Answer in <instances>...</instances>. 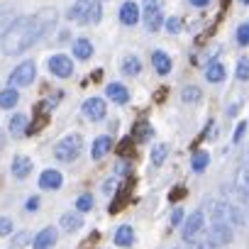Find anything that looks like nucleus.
<instances>
[{
	"instance_id": "f257e3e1",
	"label": "nucleus",
	"mask_w": 249,
	"mask_h": 249,
	"mask_svg": "<svg viewBox=\"0 0 249 249\" xmlns=\"http://www.w3.org/2000/svg\"><path fill=\"white\" fill-rule=\"evenodd\" d=\"M56 22V10H42L35 18H20L13 22V27L3 35V52L8 56H18L27 52L32 44H37L49 27Z\"/></svg>"
},
{
	"instance_id": "f03ea898",
	"label": "nucleus",
	"mask_w": 249,
	"mask_h": 249,
	"mask_svg": "<svg viewBox=\"0 0 249 249\" xmlns=\"http://www.w3.org/2000/svg\"><path fill=\"white\" fill-rule=\"evenodd\" d=\"M81 149H83V140H81V135H69V137H64L56 147H54V157L59 159V161H76L78 159V154H81Z\"/></svg>"
},
{
	"instance_id": "7ed1b4c3",
	"label": "nucleus",
	"mask_w": 249,
	"mask_h": 249,
	"mask_svg": "<svg viewBox=\"0 0 249 249\" xmlns=\"http://www.w3.org/2000/svg\"><path fill=\"white\" fill-rule=\"evenodd\" d=\"M144 25H147V32H159V27L164 25L159 0H144Z\"/></svg>"
},
{
	"instance_id": "20e7f679",
	"label": "nucleus",
	"mask_w": 249,
	"mask_h": 249,
	"mask_svg": "<svg viewBox=\"0 0 249 249\" xmlns=\"http://www.w3.org/2000/svg\"><path fill=\"white\" fill-rule=\"evenodd\" d=\"M35 76H37L35 61H22V64L10 73V86H13V88H18V86H30V83L35 81Z\"/></svg>"
},
{
	"instance_id": "39448f33",
	"label": "nucleus",
	"mask_w": 249,
	"mask_h": 249,
	"mask_svg": "<svg viewBox=\"0 0 249 249\" xmlns=\"http://www.w3.org/2000/svg\"><path fill=\"white\" fill-rule=\"evenodd\" d=\"M203 227H205V217H203V213H200V210H196V213H191V215H188V220H186V225H183L181 237H183L186 242H193V239L203 232Z\"/></svg>"
},
{
	"instance_id": "423d86ee",
	"label": "nucleus",
	"mask_w": 249,
	"mask_h": 249,
	"mask_svg": "<svg viewBox=\"0 0 249 249\" xmlns=\"http://www.w3.org/2000/svg\"><path fill=\"white\" fill-rule=\"evenodd\" d=\"M232 227H230V222H213L210 225V230H208V239L213 242V244H217V247H225V244H230L232 242Z\"/></svg>"
},
{
	"instance_id": "0eeeda50",
	"label": "nucleus",
	"mask_w": 249,
	"mask_h": 249,
	"mask_svg": "<svg viewBox=\"0 0 249 249\" xmlns=\"http://www.w3.org/2000/svg\"><path fill=\"white\" fill-rule=\"evenodd\" d=\"M49 71L56 76V78H69L73 73V61L64 54H54L49 59Z\"/></svg>"
},
{
	"instance_id": "6e6552de",
	"label": "nucleus",
	"mask_w": 249,
	"mask_h": 249,
	"mask_svg": "<svg viewBox=\"0 0 249 249\" xmlns=\"http://www.w3.org/2000/svg\"><path fill=\"white\" fill-rule=\"evenodd\" d=\"M83 115H86L88 120H93V122L103 120V117H105V100H103V98H88V100L83 103Z\"/></svg>"
},
{
	"instance_id": "1a4fd4ad",
	"label": "nucleus",
	"mask_w": 249,
	"mask_h": 249,
	"mask_svg": "<svg viewBox=\"0 0 249 249\" xmlns=\"http://www.w3.org/2000/svg\"><path fill=\"white\" fill-rule=\"evenodd\" d=\"M56 239H59V230H56V227H44V230L35 237L32 247H35V249H52V247L56 244Z\"/></svg>"
},
{
	"instance_id": "9d476101",
	"label": "nucleus",
	"mask_w": 249,
	"mask_h": 249,
	"mask_svg": "<svg viewBox=\"0 0 249 249\" xmlns=\"http://www.w3.org/2000/svg\"><path fill=\"white\" fill-rule=\"evenodd\" d=\"M61 183H64V178L56 169H47L39 176V188H44V191H56V188H61Z\"/></svg>"
},
{
	"instance_id": "9b49d317",
	"label": "nucleus",
	"mask_w": 249,
	"mask_h": 249,
	"mask_svg": "<svg viewBox=\"0 0 249 249\" xmlns=\"http://www.w3.org/2000/svg\"><path fill=\"white\" fill-rule=\"evenodd\" d=\"M120 20H122V25H137V20H140V8H137V3H132V0H127V3H122V8H120Z\"/></svg>"
},
{
	"instance_id": "f8f14e48",
	"label": "nucleus",
	"mask_w": 249,
	"mask_h": 249,
	"mask_svg": "<svg viewBox=\"0 0 249 249\" xmlns=\"http://www.w3.org/2000/svg\"><path fill=\"white\" fill-rule=\"evenodd\" d=\"M210 217H213V222H230V203L210 200Z\"/></svg>"
},
{
	"instance_id": "ddd939ff",
	"label": "nucleus",
	"mask_w": 249,
	"mask_h": 249,
	"mask_svg": "<svg viewBox=\"0 0 249 249\" xmlns=\"http://www.w3.org/2000/svg\"><path fill=\"white\" fill-rule=\"evenodd\" d=\"M10 171H13L15 178H27L30 171H32V159H27V157H15Z\"/></svg>"
},
{
	"instance_id": "4468645a",
	"label": "nucleus",
	"mask_w": 249,
	"mask_h": 249,
	"mask_svg": "<svg viewBox=\"0 0 249 249\" xmlns=\"http://www.w3.org/2000/svg\"><path fill=\"white\" fill-rule=\"evenodd\" d=\"M107 98L112 100V103H117V105H124L130 100V90L124 88L122 83H110L107 86Z\"/></svg>"
},
{
	"instance_id": "2eb2a0df",
	"label": "nucleus",
	"mask_w": 249,
	"mask_h": 249,
	"mask_svg": "<svg viewBox=\"0 0 249 249\" xmlns=\"http://www.w3.org/2000/svg\"><path fill=\"white\" fill-rule=\"evenodd\" d=\"M100 18H103V3H100V0H90L86 13H83V22L95 25V22H100Z\"/></svg>"
},
{
	"instance_id": "dca6fc26",
	"label": "nucleus",
	"mask_w": 249,
	"mask_h": 249,
	"mask_svg": "<svg viewBox=\"0 0 249 249\" xmlns=\"http://www.w3.org/2000/svg\"><path fill=\"white\" fill-rule=\"evenodd\" d=\"M112 149V140L110 137H98L95 142H93V149H90V157L98 161V159H103L107 152Z\"/></svg>"
},
{
	"instance_id": "f3484780",
	"label": "nucleus",
	"mask_w": 249,
	"mask_h": 249,
	"mask_svg": "<svg viewBox=\"0 0 249 249\" xmlns=\"http://www.w3.org/2000/svg\"><path fill=\"white\" fill-rule=\"evenodd\" d=\"M61 227H64L66 232H76V230H81V227H83V217H81V213H64V215H61Z\"/></svg>"
},
{
	"instance_id": "a211bd4d",
	"label": "nucleus",
	"mask_w": 249,
	"mask_h": 249,
	"mask_svg": "<svg viewBox=\"0 0 249 249\" xmlns=\"http://www.w3.org/2000/svg\"><path fill=\"white\" fill-rule=\"evenodd\" d=\"M132 242H135V230H132L130 225L117 227V232H115V244H117V247H130Z\"/></svg>"
},
{
	"instance_id": "6ab92c4d",
	"label": "nucleus",
	"mask_w": 249,
	"mask_h": 249,
	"mask_svg": "<svg viewBox=\"0 0 249 249\" xmlns=\"http://www.w3.org/2000/svg\"><path fill=\"white\" fill-rule=\"evenodd\" d=\"M18 100H20V93H18L13 86H8L5 90H0V107L13 110V107L18 105Z\"/></svg>"
},
{
	"instance_id": "aec40b11",
	"label": "nucleus",
	"mask_w": 249,
	"mask_h": 249,
	"mask_svg": "<svg viewBox=\"0 0 249 249\" xmlns=\"http://www.w3.org/2000/svg\"><path fill=\"white\" fill-rule=\"evenodd\" d=\"M152 64H154L157 73H161V76H166V73L171 71V59H169V54H164V52H154V54H152Z\"/></svg>"
},
{
	"instance_id": "412c9836",
	"label": "nucleus",
	"mask_w": 249,
	"mask_h": 249,
	"mask_svg": "<svg viewBox=\"0 0 249 249\" xmlns=\"http://www.w3.org/2000/svg\"><path fill=\"white\" fill-rule=\"evenodd\" d=\"M10 135H13V137L27 135V117H25V115H13V117H10Z\"/></svg>"
},
{
	"instance_id": "4be33fe9",
	"label": "nucleus",
	"mask_w": 249,
	"mask_h": 249,
	"mask_svg": "<svg viewBox=\"0 0 249 249\" xmlns=\"http://www.w3.org/2000/svg\"><path fill=\"white\" fill-rule=\"evenodd\" d=\"M73 56H76V59H83V61L90 59V56H93V44H90L88 39H76V42H73Z\"/></svg>"
},
{
	"instance_id": "5701e85b",
	"label": "nucleus",
	"mask_w": 249,
	"mask_h": 249,
	"mask_svg": "<svg viewBox=\"0 0 249 249\" xmlns=\"http://www.w3.org/2000/svg\"><path fill=\"white\" fill-rule=\"evenodd\" d=\"M205 78H208L210 83H220V81L225 78V66L217 64V61L208 64V66H205Z\"/></svg>"
},
{
	"instance_id": "b1692460",
	"label": "nucleus",
	"mask_w": 249,
	"mask_h": 249,
	"mask_svg": "<svg viewBox=\"0 0 249 249\" xmlns=\"http://www.w3.org/2000/svg\"><path fill=\"white\" fill-rule=\"evenodd\" d=\"M152 135H154V130H152L149 122H137L135 124V132H132V140L135 142H147Z\"/></svg>"
},
{
	"instance_id": "393cba45",
	"label": "nucleus",
	"mask_w": 249,
	"mask_h": 249,
	"mask_svg": "<svg viewBox=\"0 0 249 249\" xmlns=\"http://www.w3.org/2000/svg\"><path fill=\"white\" fill-rule=\"evenodd\" d=\"M140 71H142V64H140L137 56H124V61H122V73L124 76H137Z\"/></svg>"
},
{
	"instance_id": "a878e982",
	"label": "nucleus",
	"mask_w": 249,
	"mask_h": 249,
	"mask_svg": "<svg viewBox=\"0 0 249 249\" xmlns=\"http://www.w3.org/2000/svg\"><path fill=\"white\" fill-rule=\"evenodd\" d=\"M13 22H15V13H13V10H8V8L0 10V37H3V35L13 27Z\"/></svg>"
},
{
	"instance_id": "bb28decb",
	"label": "nucleus",
	"mask_w": 249,
	"mask_h": 249,
	"mask_svg": "<svg viewBox=\"0 0 249 249\" xmlns=\"http://www.w3.org/2000/svg\"><path fill=\"white\" fill-rule=\"evenodd\" d=\"M210 164V154L208 152H196L193 154V161H191V166H193V171H205V166Z\"/></svg>"
},
{
	"instance_id": "cd10ccee",
	"label": "nucleus",
	"mask_w": 249,
	"mask_h": 249,
	"mask_svg": "<svg viewBox=\"0 0 249 249\" xmlns=\"http://www.w3.org/2000/svg\"><path fill=\"white\" fill-rule=\"evenodd\" d=\"M88 3H90V0H78V3L69 10V20H78V22H83V13H86Z\"/></svg>"
},
{
	"instance_id": "c85d7f7f",
	"label": "nucleus",
	"mask_w": 249,
	"mask_h": 249,
	"mask_svg": "<svg viewBox=\"0 0 249 249\" xmlns=\"http://www.w3.org/2000/svg\"><path fill=\"white\" fill-rule=\"evenodd\" d=\"M181 100L183 103H198L200 100V88L198 86H186L183 93H181Z\"/></svg>"
},
{
	"instance_id": "c756f323",
	"label": "nucleus",
	"mask_w": 249,
	"mask_h": 249,
	"mask_svg": "<svg viewBox=\"0 0 249 249\" xmlns=\"http://www.w3.org/2000/svg\"><path fill=\"white\" fill-rule=\"evenodd\" d=\"M166 154H169L166 144H157V147L152 149V164H154V166H161L164 159H166Z\"/></svg>"
},
{
	"instance_id": "7c9ffc66",
	"label": "nucleus",
	"mask_w": 249,
	"mask_h": 249,
	"mask_svg": "<svg viewBox=\"0 0 249 249\" xmlns=\"http://www.w3.org/2000/svg\"><path fill=\"white\" fill-rule=\"evenodd\" d=\"M237 188H239V193H242V196H247V198H249V171H247V169L237 174Z\"/></svg>"
},
{
	"instance_id": "2f4dec72",
	"label": "nucleus",
	"mask_w": 249,
	"mask_h": 249,
	"mask_svg": "<svg viewBox=\"0 0 249 249\" xmlns=\"http://www.w3.org/2000/svg\"><path fill=\"white\" fill-rule=\"evenodd\" d=\"M237 78L239 81H249V59L247 56H242L237 61Z\"/></svg>"
},
{
	"instance_id": "473e14b6",
	"label": "nucleus",
	"mask_w": 249,
	"mask_h": 249,
	"mask_svg": "<svg viewBox=\"0 0 249 249\" xmlns=\"http://www.w3.org/2000/svg\"><path fill=\"white\" fill-rule=\"evenodd\" d=\"M76 208H78V213H88V210L93 208V196H90V193H83V196L76 200Z\"/></svg>"
},
{
	"instance_id": "72a5a7b5",
	"label": "nucleus",
	"mask_w": 249,
	"mask_h": 249,
	"mask_svg": "<svg viewBox=\"0 0 249 249\" xmlns=\"http://www.w3.org/2000/svg\"><path fill=\"white\" fill-rule=\"evenodd\" d=\"M30 239H32L30 232H18V234H13V249H22V247H27Z\"/></svg>"
},
{
	"instance_id": "f704fd0d",
	"label": "nucleus",
	"mask_w": 249,
	"mask_h": 249,
	"mask_svg": "<svg viewBox=\"0 0 249 249\" xmlns=\"http://www.w3.org/2000/svg\"><path fill=\"white\" fill-rule=\"evenodd\" d=\"M132 144H135V140H130V137H124V140L120 142V147H117V154H120V157H127V154L132 152Z\"/></svg>"
},
{
	"instance_id": "c9c22d12",
	"label": "nucleus",
	"mask_w": 249,
	"mask_h": 249,
	"mask_svg": "<svg viewBox=\"0 0 249 249\" xmlns=\"http://www.w3.org/2000/svg\"><path fill=\"white\" fill-rule=\"evenodd\" d=\"M13 220L10 217H0V237H8V234H13Z\"/></svg>"
},
{
	"instance_id": "e433bc0d",
	"label": "nucleus",
	"mask_w": 249,
	"mask_h": 249,
	"mask_svg": "<svg viewBox=\"0 0 249 249\" xmlns=\"http://www.w3.org/2000/svg\"><path fill=\"white\" fill-rule=\"evenodd\" d=\"M181 25H183V22H181L178 18H169V20L164 22V27H166V32H171V35H176V32L181 30Z\"/></svg>"
},
{
	"instance_id": "4c0bfd02",
	"label": "nucleus",
	"mask_w": 249,
	"mask_h": 249,
	"mask_svg": "<svg viewBox=\"0 0 249 249\" xmlns=\"http://www.w3.org/2000/svg\"><path fill=\"white\" fill-rule=\"evenodd\" d=\"M237 42L239 44H249V25H242L237 30Z\"/></svg>"
},
{
	"instance_id": "58836bf2",
	"label": "nucleus",
	"mask_w": 249,
	"mask_h": 249,
	"mask_svg": "<svg viewBox=\"0 0 249 249\" xmlns=\"http://www.w3.org/2000/svg\"><path fill=\"white\" fill-rule=\"evenodd\" d=\"M124 198H127V191H122V193H120V196L110 203V208H107V210H110V213H117V210L122 208V200H124Z\"/></svg>"
},
{
	"instance_id": "ea45409f",
	"label": "nucleus",
	"mask_w": 249,
	"mask_h": 249,
	"mask_svg": "<svg viewBox=\"0 0 249 249\" xmlns=\"http://www.w3.org/2000/svg\"><path fill=\"white\" fill-rule=\"evenodd\" d=\"M115 191H117V181H115V178H107V181L103 183V193L110 196V193H115Z\"/></svg>"
},
{
	"instance_id": "a19ab883",
	"label": "nucleus",
	"mask_w": 249,
	"mask_h": 249,
	"mask_svg": "<svg viewBox=\"0 0 249 249\" xmlns=\"http://www.w3.org/2000/svg\"><path fill=\"white\" fill-rule=\"evenodd\" d=\"M115 174H117V176L130 174V164H127V161H117V164H115Z\"/></svg>"
},
{
	"instance_id": "79ce46f5",
	"label": "nucleus",
	"mask_w": 249,
	"mask_h": 249,
	"mask_svg": "<svg viewBox=\"0 0 249 249\" xmlns=\"http://www.w3.org/2000/svg\"><path fill=\"white\" fill-rule=\"evenodd\" d=\"M181 220H183V210H181V208H174V213H171V225H174V227H178V225H181Z\"/></svg>"
},
{
	"instance_id": "37998d69",
	"label": "nucleus",
	"mask_w": 249,
	"mask_h": 249,
	"mask_svg": "<svg viewBox=\"0 0 249 249\" xmlns=\"http://www.w3.org/2000/svg\"><path fill=\"white\" fill-rule=\"evenodd\" d=\"M25 208H27L30 213H35V210H39V198H30V200L25 203Z\"/></svg>"
},
{
	"instance_id": "c03bdc74",
	"label": "nucleus",
	"mask_w": 249,
	"mask_h": 249,
	"mask_svg": "<svg viewBox=\"0 0 249 249\" xmlns=\"http://www.w3.org/2000/svg\"><path fill=\"white\" fill-rule=\"evenodd\" d=\"M244 130H247V122H239V127H237V132H234V142H239V140H242Z\"/></svg>"
},
{
	"instance_id": "a18cd8bd",
	"label": "nucleus",
	"mask_w": 249,
	"mask_h": 249,
	"mask_svg": "<svg viewBox=\"0 0 249 249\" xmlns=\"http://www.w3.org/2000/svg\"><path fill=\"white\" fill-rule=\"evenodd\" d=\"M183 193H186V191H183V186H176V191L171 193V200H178V198H181Z\"/></svg>"
},
{
	"instance_id": "49530a36",
	"label": "nucleus",
	"mask_w": 249,
	"mask_h": 249,
	"mask_svg": "<svg viewBox=\"0 0 249 249\" xmlns=\"http://www.w3.org/2000/svg\"><path fill=\"white\" fill-rule=\"evenodd\" d=\"M188 3H191V5H196V8H205V5L210 3V0H188Z\"/></svg>"
},
{
	"instance_id": "de8ad7c7",
	"label": "nucleus",
	"mask_w": 249,
	"mask_h": 249,
	"mask_svg": "<svg viewBox=\"0 0 249 249\" xmlns=\"http://www.w3.org/2000/svg\"><path fill=\"white\" fill-rule=\"evenodd\" d=\"M198 249H217V244H213V242L208 239V242H203V244H198Z\"/></svg>"
},
{
	"instance_id": "09e8293b",
	"label": "nucleus",
	"mask_w": 249,
	"mask_h": 249,
	"mask_svg": "<svg viewBox=\"0 0 249 249\" xmlns=\"http://www.w3.org/2000/svg\"><path fill=\"white\" fill-rule=\"evenodd\" d=\"M3 144H5V137H3V132H0V149H3Z\"/></svg>"
},
{
	"instance_id": "8fccbe9b",
	"label": "nucleus",
	"mask_w": 249,
	"mask_h": 249,
	"mask_svg": "<svg viewBox=\"0 0 249 249\" xmlns=\"http://www.w3.org/2000/svg\"><path fill=\"white\" fill-rule=\"evenodd\" d=\"M239 3H244V5H249V0H239Z\"/></svg>"
},
{
	"instance_id": "3c124183",
	"label": "nucleus",
	"mask_w": 249,
	"mask_h": 249,
	"mask_svg": "<svg viewBox=\"0 0 249 249\" xmlns=\"http://www.w3.org/2000/svg\"><path fill=\"white\" fill-rule=\"evenodd\" d=\"M100 3H105V0H100Z\"/></svg>"
}]
</instances>
